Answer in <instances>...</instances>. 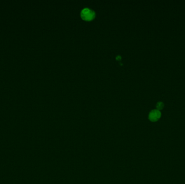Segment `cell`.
<instances>
[{
  "mask_svg": "<svg viewBox=\"0 0 185 184\" xmlns=\"http://www.w3.org/2000/svg\"><path fill=\"white\" fill-rule=\"evenodd\" d=\"M81 17L84 20L90 21L95 18V12L89 8H85L81 11Z\"/></svg>",
  "mask_w": 185,
  "mask_h": 184,
  "instance_id": "obj_1",
  "label": "cell"
},
{
  "mask_svg": "<svg viewBox=\"0 0 185 184\" xmlns=\"http://www.w3.org/2000/svg\"><path fill=\"white\" fill-rule=\"evenodd\" d=\"M161 113L158 110H153L150 112L148 116V118L151 122H157L160 118H161Z\"/></svg>",
  "mask_w": 185,
  "mask_h": 184,
  "instance_id": "obj_2",
  "label": "cell"
},
{
  "mask_svg": "<svg viewBox=\"0 0 185 184\" xmlns=\"http://www.w3.org/2000/svg\"><path fill=\"white\" fill-rule=\"evenodd\" d=\"M156 107H157V110H158L160 111V110H162L163 108H164V104L162 102H161V101H159V102L157 103Z\"/></svg>",
  "mask_w": 185,
  "mask_h": 184,
  "instance_id": "obj_3",
  "label": "cell"
}]
</instances>
